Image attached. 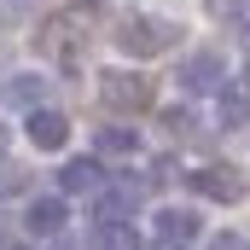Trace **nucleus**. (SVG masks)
<instances>
[{
  "mask_svg": "<svg viewBox=\"0 0 250 250\" xmlns=\"http://www.w3.org/2000/svg\"><path fill=\"white\" fill-rule=\"evenodd\" d=\"M175 41H181L175 18H157V12H128L123 29H117V47H123L128 59H157V53H169Z\"/></svg>",
  "mask_w": 250,
  "mask_h": 250,
  "instance_id": "f257e3e1",
  "label": "nucleus"
},
{
  "mask_svg": "<svg viewBox=\"0 0 250 250\" xmlns=\"http://www.w3.org/2000/svg\"><path fill=\"white\" fill-rule=\"evenodd\" d=\"M99 99H105V111H117V117H140L146 105H151V82L146 76H134V70H105L99 76Z\"/></svg>",
  "mask_w": 250,
  "mask_h": 250,
  "instance_id": "f03ea898",
  "label": "nucleus"
},
{
  "mask_svg": "<svg viewBox=\"0 0 250 250\" xmlns=\"http://www.w3.org/2000/svg\"><path fill=\"white\" fill-rule=\"evenodd\" d=\"M175 76H181V87H187V93H221L227 64H221V53H209V47H204V53H187Z\"/></svg>",
  "mask_w": 250,
  "mask_h": 250,
  "instance_id": "7ed1b4c3",
  "label": "nucleus"
},
{
  "mask_svg": "<svg viewBox=\"0 0 250 250\" xmlns=\"http://www.w3.org/2000/svg\"><path fill=\"white\" fill-rule=\"evenodd\" d=\"M187 187L204 192V198L233 204V198L245 192V181H239V169H233V163H198V169H187Z\"/></svg>",
  "mask_w": 250,
  "mask_h": 250,
  "instance_id": "20e7f679",
  "label": "nucleus"
},
{
  "mask_svg": "<svg viewBox=\"0 0 250 250\" xmlns=\"http://www.w3.org/2000/svg\"><path fill=\"white\" fill-rule=\"evenodd\" d=\"M23 134H29L35 151H59L64 140H70V117L53 111V105H35V111H23Z\"/></svg>",
  "mask_w": 250,
  "mask_h": 250,
  "instance_id": "39448f33",
  "label": "nucleus"
},
{
  "mask_svg": "<svg viewBox=\"0 0 250 250\" xmlns=\"http://www.w3.org/2000/svg\"><path fill=\"white\" fill-rule=\"evenodd\" d=\"M215 117H221V128H245L250 123V76H227V82H221Z\"/></svg>",
  "mask_w": 250,
  "mask_h": 250,
  "instance_id": "423d86ee",
  "label": "nucleus"
},
{
  "mask_svg": "<svg viewBox=\"0 0 250 250\" xmlns=\"http://www.w3.org/2000/svg\"><path fill=\"white\" fill-rule=\"evenodd\" d=\"M64 221H70V209H64V198H29V209H23V227L35 233V239H59Z\"/></svg>",
  "mask_w": 250,
  "mask_h": 250,
  "instance_id": "0eeeda50",
  "label": "nucleus"
},
{
  "mask_svg": "<svg viewBox=\"0 0 250 250\" xmlns=\"http://www.w3.org/2000/svg\"><path fill=\"white\" fill-rule=\"evenodd\" d=\"M59 187L82 192V198H99V192H105V163H99V157H70L59 169Z\"/></svg>",
  "mask_w": 250,
  "mask_h": 250,
  "instance_id": "6e6552de",
  "label": "nucleus"
},
{
  "mask_svg": "<svg viewBox=\"0 0 250 250\" xmlns=\"http://www.w3.org/2000/svg\"><path fill=\"white\" fill-rule=\"evenodd\" d=\"M192 239H198V215L192 209H175V204L157 209V245L163 250H187Z\"/></svg>",
  "mask_w": 250,
  "mask_h": 250,
  "instance_id": "1a4fd4ad",
  "label": "nucleus"
},
{
  "mask_svg": "<svg viewBox=\"0 0 250 250\" xmlns=\"http://www.w3.org/2000/svg\"><path fill=\"white\" fill-rule=\"evenodd\" d=\"M76 35H82V29H76V12H59V18L47 23V35H41V53L59 59V64H70L76 59Z\"/></svg>",
  "mask_w": 250,
  "mask_h": 250,
  "instance_id": "9d476101",
  "label": "nucleus"
},
{
  "mask_svg": "<svg viewBox=\"0 0 250 250\" xmlns=\"http://www.w3.org/2000/svg\"><path fill=\"white\" fill-rule=\"evenodd\" d=\"M0 99H6V105H18V111H35V105L47 99V76H35V70L6 76V82H0Z\"/></svg>",
  "mask_w": 250,
  "mask_h": 250,
  "instance_id": "9b49d317",
  "label": "nucleus"
},
{
  "mask_svg": "<svg viewBox=\"0 0 250 250\" xmlns=\"http://www.w3.org/2000/svg\"><path fill=\"white\" fill-rule=\"evenodd\" d=\"M134 198H140V192L128 187V181L105 187V192H99V204H93V221H128V215H134Z\"/></svg>",
  "mask_w": 250,
  "mask_h": 250,
  "instance_id": "f8f14e48",
  "label": "nucleus"
},
{
  "mask_svg": "<svg viewBox=\"0 0 250 250\" xmlns=\"http://www.w3.org/2000/svg\"><path fill=\"white\" fill-rule=\"evenodd\" d=\"M134 151H140L134 128H99V157H134Z\"/></svg>",
  "mask_w": 250,
  "mask_h": 250,
  "instance_id": "ddd939ff",
  "label": "nucleus"
},
{
  "mask_svg": "<svg viewBox=\"0 0 250 250\" xmlns=\"http://www.w3.org/2000/svg\"><path fill=\"white\" fill-rule=\"evenodd\" d=\"M23 187H29V169H18V163H0V198H18Z\"/></svg>",
  "mask_w": 250,
  "mask_h": 250,
  "instance_id": "4468645a",
  "label": "nucleus"
},
{
  "mask_svg": "<svg viewBox=\"0 0 250 250\" xmlns=\"http://www.w3.org/2000/svg\"><path fill=\"white\" fill-rule=\"evenodd\" d=\"M163 128L169 134H192V111H163Z\"/></svg>",
  "mask_w": 250,
  "mask_h": 250,
  "instance_id": "2eb2a0df",
  "label": "nucleus"
},
{
  "mask_svg": "<svg viewBox=\"0 0 250 250\" xmlns=\"http://www.w3.org/2000/svg\"><path fill=\"white\" fill-rule=\"evenodd\" d=\"M209 250H250V239H239V233H221V239H209Z\"/></svg>",
  "mask_w": 250,
  "mask_h": 250,
  "instance_id": "dca6fc26",
  "label": "nucleus"
},
{
  "mask_svg": "<svg viewBox=\"0 0 250 250\" xmlns=\"http://www.w3.org/2000/svg\"><path fill=\"white\" fill-rule=\"evenodd\" d=\"M209 12H227V18H239V12H245V0H209Z\"/></svg>",
  "mask_w": 250,
  "mask_h": 250,
  "instance_id": "f3484780",
  "label": "nucleus"
},
{
  "mask_svg": "<svg viewBox=\"0 0 250 250\" xmlns=\"http://www.w3.org/2000/svg\"><path fill=\"white\" fill-rule=\"evenodd\" d=\"M233 23H239V29H245V41H250V6H245V12H239V18H233Z\"/></svg>",
  "mask_w": 250,
  "mask_h": 250,
  "instance_id": "a211bd4d",
  "label": "nucleus"
},
{
  "mask_svg": "<svg viewBox=\"0 0 250 250\" xmlns=\"http://www.w3.org/2000/svg\"><path fill=\"white\" fill-rule=\"evenodd\" d=\"M0 6H6V12H23V6H29V0H0Z\"/></svg>",
  "mask_w": 250,
  "mask_h": 250,
  "instance_id": "6ab92c4d",
  "label": "nucleus"
},
{
  "mask_svg": "<svg viewBox=\"0 0 250 250\" xmlns=\"http://www.w3.org/2000/svg\"><path fill=\"white\" fill-rule=\"evenodd\" d=\"M18 250H23V245H18Z\"/></svg>",
  "mask_w": 250,
  "mask_h": 250,
  "instance_id": "aec40b11",
  "label": "nucleus"
}]
</instances>
